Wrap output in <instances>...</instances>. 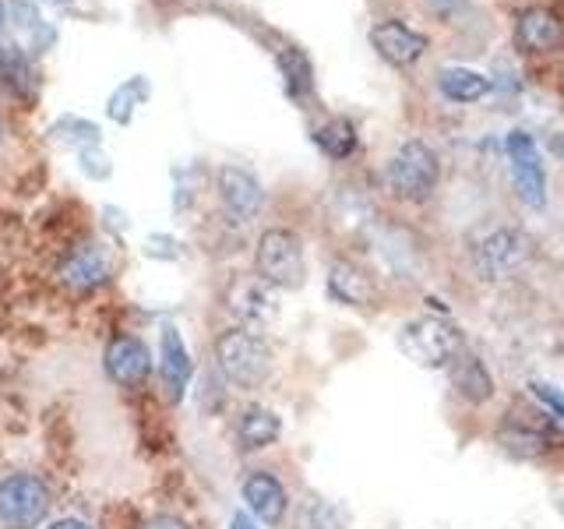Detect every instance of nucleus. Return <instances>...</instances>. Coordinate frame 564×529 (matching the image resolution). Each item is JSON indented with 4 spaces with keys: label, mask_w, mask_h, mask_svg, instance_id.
Segmentation results:
<instances>
[{
    "label": "nucleus",
    "mask_w": 564,
    "mask_h": 529,
    "mask_svg": "<svg viewBox=\"0 0 564 529\" xmlns=\"http://www.w3.org/2000/svg\"><path fill=\"white\" fill-rule=\"evenodd\" d=\"M216 367L226 385L240 388V392H258L272 378V349L251 328H226L216 339Z\"/></svg>",
    "instance_id": "nucleus-1"
},
{
    "label": "nucleus",
    "mask_w": 564,
    "mask_h": 529,
    "mask_svg": "<svg viewBox=\"0 0 564 529\" xmlns=\"http://www.w3.org/2000/svg\"><path fill=\"white\" fill-rule=\"evenodd\" d=\"M254 276L272 290H300L307 279L304 240L293 229H264L254 247Z\"/></svg>",
    "instance_id": "nucleus-2"
},
{
    "label": "nucleus",
    "mask_w": 564,
    "mask_h": 529,
    "mask_svg": "<svg viewBox=\"0 0 564 529\" xmlns=\"http://www.w3.org/2000/svg\"><path fill=\"white\" fill-rule=\"evenodd\" d=\"M53 508V494L40 473L18 469L0 481V529H40Z\"/></svg>",
    "instance_id": "nucleus-3"
},
{
    "label": "nucleus",
    "mask_w": 564,
    "mask_h": 529,
    "mask_svg": "<svg viewBox=\"0 0 564 529\" xmlns=\"http://www.w3.org/2000/svg\"><path fill=\"white\" fill-rule=\"evenodd\" d=\"M437 181H441L437 152L420 138L402 141V149L392 155V163H388V187L395 191V198L427 202L437 191Z\"/></svg>",
    "instance_id": "nucleus-4"
},
{
    "label": "nucleus",
    "mask_w": 564,
    "mask_h": 529,
    "mask_svg": "<svg viewBox=\"0 0 564 529\" xmlns=\"http://www.w3.org/2000/svg\"><path fill=\"white\" fill-rule=\"evenodd\" d=\"M402 349L423 367H448L466 349L463 332L445 317H416L402 328Z\"/></svg>",
    "instance_id": "nucleus-5"
},
{
    "label": "nucleus",
    "mask_w": 564,
    "mask_h": 529,
    "mask_svg": "<svg viewBox=\"0 0 564 529\" xmlns=\"http://www.w3.org/2000/svg\"><path fill=\"white\" fill-rule=\"evenodd\" d=\"M529 258H533V237H525L522 229H494L473 251L476 272L487 282L519 276Z\"/></svg>",
    "instance_id": "nucleus-6"
},
{
    "label": "nucleus",
    "mask_w": 564,
    "mask_h": 529,
    "mask_svg": "<svg viewBox=\"0 0 564 529\" xmlns=\"http://www.w3.org/2000/svg\"><path fill=\"white\" fill-rule=\"evenodd\" d=\"M505 152H508V166H511V184H516V194L529 208H543L546 205V170L540 163L533 134L522 131V128L508 131Z\"/></svg>",
    "instance_id": "nucleus-7"
},
{
    "label": "nucleus",
    "mask_w": 564,
    "mask_h": 529,
    "mask_svg": "<svg viewBox=\"0 0 564 529\" xmlns=\"http://www.w3.org/2000/svg\"><path fill=\"white\" fill-rule=\"evenodd\" d=\"M102 367H106V375H110L113 385L128 388V392H138V388L149 385L155 360H152V349L145 339H138V335H131V332H120L106 343Z\"/></svg>",
    "instance_id": "nucleus-8"
},
{
    "label": "nucleus",
    "mask_w": 564,
    "mask_h": 529,
    "mask_svg": "<svg viewBox=\"0 0 564 529\" xmlns=\"http://www.w3.org/2000/svg\"><path fill=\"white\" fill-rule=\"evenodd\" d=\"M113 279V261L106 255L102 244H78L61 258L57 264V282L75 296L96 293Z\"/></svg>",
    "instance_id": "nucleus-9"
},
{
    "label": "nucleus",
    "mask_w": 564,
    "mask_h": 529,
    "mask_svg": "<svg viewBox=\"0 0 564 529\" xmlns=\"http://www.w3.org/2000/svg\"><path fill=\"white\" fill-rule=\"evenodd\" d=\"M216 191H219V202H223V212L234 223H251L261 216L264 208V187L261 181L243 166H223L216 173Z\"/></svg>",
    "instance_id": "nucleus-10"
},
{
    "label": "nucleus",
    "mask_w": 564,
    "mask_h": 529,
    "mask_svg": "<svg viewBox=\"0 0 564 529\" xmlns=\"http://www.w3.org/2000/svg\"><path fill=\"white\" fill-rule=\"evenodd\" d=\"M554 441H564V434L557 431V423L543 413H519L511 410L508 420L501 423V445L511 449L516 455H540L546 449H557Z\"/></svg>",
    "instance_id": "nucleus-11"
},
{
    "label": "nucleus",
    "mask_w": 564,
    "mask_h": 529,
    "mask_svg": "<svg viewBox=\"0 0 564 529\" xmlns=\"http://www.w3.org/2000/svg\"><path fill=\"white\" fill-rule=\"evenodd\" d=\"M370 46H375V53L392 67H413L423 53H427V35L410 29L405 22H399V18H388V22H378L375 29H370Z\"/></svg>",
    "instance_id": "nucleus-12"
},
{
    "label": "nucleus",
    "mask_w": 564,
    "mask_h": 529,
    "mask_svg": "<svg viewBox=\"0 0 564 529\" xmlns=\"http://www.w3.org/2000/svg\"><path fill=\"white\" fill-rule=\"evenodd\" d=\"M226 311L237 317L243 328H258L275 314V296L269 282H261L258 276H240L229 282L226 290Z\"/></svg>",
    "instance_id": "nucleus-13"
},
{
    "label": "nucleus",
    "mask_w": 564,
    "mask_h": 529,
    "mask_svg": "<svg viewBox=\"0 0 564 529\" xmlns=\"http://www.w3.org/2000/svg\"><path fill=\"white\" fill-rule=\"evenodd\" d=\"M511 40L522 53H557L564 46V18L551 8H525L516 18Z\"/></svg>",
    "instance_id": "nucleus-14"
},
{
    "label": "nucleus",
    "mask_w": 564,
    "mask_h": 529,
    "mask_svg": "<svg viewBox=\"0 0 564 529\" xmlns=\"http://www.w3.org/2000/svg\"><path fill=\"white\" fill-rule=\"evenodd\" d=\"M240 494H243V501H247V511H251L254 519L269 522V526L286 519L290 494H286V487H282V481H279L275 473H269V469L247 473L243 484H240Z\"/></svg>",
    "instance_id": "nucleus-15"
},
{
    "label": "nucleus",
    "mask_w": 564,
    "mask_h": 529,
    "mask_svg": "<svg viewBox=\"0 0 564 529\" xmlns=\"http://www.w3.org/2000/svg\"><path fill=\"white\" fill-rule=\"evenodd\" d=\"M328 296L343 307H375L378 304V282L357 261H332L328 269Z\"/></svg>",
    "instance_id": "nucleus-16"
},
{
    "label": "nucleus",
    "mask_w": 564,
    "mask_h": 529,
    "mask_svg": "<svg viewBox=\"0 0 564 529\" xmlns=\"http://www.w3.org/2000/svg\"><path fill=\"white\" fill-rule=\"evenodd\" d=\"M191 375H194V367H191V353L184 346V335L173 325H166L163 335H159V378H163L170 402L184 399Z\"/></svg>",
    "instance_id": "nucleus-17"
},
{
    "label": "nucleus",
    "mask_w": 564,
    "mask_h": 529,
    "mask_svg": "<svg viewBox=\"0 0 564 529\" xmlns=\"http://www.w3.org/2000/svg\"><path fill=\"white\" fill-rule=\"evenodd\" d=\"M448 375H452V388L458 392V399L480 406V402H487L494 396V378H490L487 364L476 357V353H469V349H463L448 364Z\"/></svg>",
    "instance_id": "nucleus-18"
},
{
    "label": "nucleus",
    "mask_w": 564,
    "mask_h": 529,
    "mask_svg": "<svg viewBox=\"0 0 564 529\" xmlns=\"http://www.w3.org/2000/svg\"><path fill=\"white\" fill-rule=\"evenodd\" d=\"M282 434V420L269 406H247L237 420V445L240 452H261L275 445Z\"/></svg>",
    "instance_id": "nucleus-19"
},
{
    "label": "nucleus",
    "mask_w": 564,
    "mask_h": 529,
    "mask_svg": "<svg viewBox=\"0 0 564 529\" xmlns=\"http://www.w3.org/2000/svg\"><path fill=\"white\" fill-rule=\"evenodd\" d=\"M437 93L452 102H480L490 93V78L473 67H441Z\"/></svg>",
    "instance_id": "nucleus-20"
},
{
    "label": "nucleus",
    "mask_w": 564,
    "mask_h": 529,
    "mask_svg": "<svg viewBox=\"0 0 564 529\" xmlns=\"http://www.w3.org/2000/svg\"><path fill=\"white\" fill-rule=\"evenodd\" d=\"M314 145L322 149L328 159H335V163H343V159H349L352 152H357V145H360L357 123L346 120V117H332V120H325L322 128L314 131Z\"/></svg>",
    "instance_id": "nucleus-21"
},
{
    "label": "nucleus",
    "mask_w": 564,
    "mask_h": 529,
    "mask_svg": "<svg viewBox=\"0 0 564 529\" xmlns=\"http://www.w3.org/2000/svg\"><path fill=\"white\" fill-rule=\"evenodd\" d=\"M0 88L18 99H29L35 88L32 64L18 46H0Z\"/></svg>",
    "instance_id": "nucleus-22"
},
{
    "label": "nucleus",
    "mask_w": 564,
    "mask_h": 529,
    "mask_svg": "<svg viewBox=\"0 0 564 529\" xmlns=\"http://www.w3.org/2000/svg\"><path fill=\"white\" fill-rule=\"evenodd\" d=\"M279 71H282V78H286V93H290L293 99L311 96L314 82H311V61L304 57V53L293 50V46H286V50L279 53Z\"/></svg>",
    "instance_id": "nucleus-23"
},
{
    "label": "nucleus",
    "mask_w": 564,
    "mask_h": 529,
    "mask_svg": "<svg viewBox=\"0 0 564 529\" xmlns=\"http://www.w3.org/2000/svg\"><path fill=\"white\" fill-rule=\"evenodd\" d=\"M296 529H343V519L325 498H314L311 494L296 508Z\"/></svg>",
    "instance_id": "nucleus-24"
},
{
    "label": "nucleus",
    "mask_w": 564,
    "mask_h": 529,
    "mask_svg": "<svg viewBox=\"0 0 564 529\" xmlns=\"http://www.w3.org/2000/svg\"><path fill=\"white\" fill-rule=\"evenodd\" d=\"M145 96H149L145 82H141V78L128 82V85H123L120 93H117V96L110 99V117H113V120H131V110H134L131 102H141V99H145Z\"/></svg>",
    "instance_id": "nucleus-25"
},
{
    "label": "nucleus",
    "mask_w": 564,
    "mask_h": 529,
    "mask_svg": "<svg viewBox=\"0 0 564 529\" xmlns=\"http://www.w3.org/2000/svg\"><path fill=\"white\" fill-rule=\"evenodd\" d=\"M533 396H536L557 420H564V392H561V388H551V385H543V381H533Z\"/></svg>",
    "instance_id": "nucleus-26"
},
{
    "label": "nucleus",
    "mask_w": 564,
    "mask_h": 529,
    "mask_svg": "<svg viewBox=\"0 0 564 529\" xmlns=\"http://www.w3.org/2000/svg\"><path fill=\"white\" fill-rule=\"evenodd\" d=\"M423 11H427L431 18H441V22H448V18H455L458 11L466 8V0H420Z\"/></svg>",
    "instance_id": "nucleus-27"
},
{
    "label": "nucleus",
    "mask_w": 564,
    "mask_h": 529,
    "mask_svg": "<svg viewBox=\"0 0 564 529\" xmlns=\"http://www.w3.org/2000/svg\"><path fill=\"white\" fill-rule=\"evenodd\" d=\"M141 529H191L181 516H152Z\"/></svg>",
    "instance_id": "nucleus-28"
},
{
    "label": "nucleus",
    "mask_w": 564,
    "mask_h": 529,
    "mask_svg": "<svg viewBox=\"0 0 564 529\" xmlns=\"http://www.w3.org/2000/svg\"><path fill=\"white\" fill-rule=\"evenodd\" d=\"M46 529H96L93 522H85V519H78V516H64V519H53Z\"/></svg>",
    "instance_id": "nucleus-29"
},
{
    "label": "nucleus",
    "mask_w": 564,
    "mask_h": 529,
    "mask_svg": "<svg viewBox=\"0 0 564 529\" xmlns=\"http://www.w3.org/2000/svg\"><path fill=\"white\" fill-rule=\"evenodd\" d=\"M229 529H258V522L251 516H243V511H237L234 522H229Z\"/></svg>",
    "instance_id": "nucleus-30"
},
{
    "label": "nucleus",
    "mask_w": 564,
    "mask_h": 529,
    "mask_svg": "<svg viewBox=\"0 0 564 529\" xmlns=\"http://www.w3.org/2000/svg\"><path fill=\"white\" fill-rule=\"evenodd\" d=\"M551 152L564 163V134H551Z\"/></svg>",
    "instance_id": "nucleus-31"
},
{
    "label": "nucleus",
    "mask_w": 564,
    "mask_h": 529,
    "mask_svg": "<svg viewBox=\"0 0 564 529\" xmlns=\"http://www.w3.org/2000/svg\"><path fill=\"white\" fill-rule=\"evenodd\" d=\"M4 18H8V11H4V4H0V35H4Z\"/></svg>",
    "instance_id": "nucleus-32"
},
{
    "label": "nucleus",
    "mask_w": 564,
    "mask_h": 529,
    "mask_svg": "<svg viewBox=\"0 0 564 529\" xmlns=\"http://www.w3.org/2000/svg\"><path fill=\"white\" fill-rule=\"evenodd\" d=\"M0 134H4V123H0Z\"/></svg>",
    "instance_id": "nucleus-33"
}]
</instances>
